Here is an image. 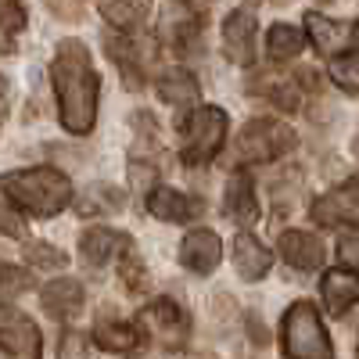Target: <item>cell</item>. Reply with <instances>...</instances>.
<instances>
[{
    "instance_id": "6da1fadb",
    "label": "cell",
    "mask_w": 359,
    "mask_h": 359,
    "mask_svg": "<svg viewBox=\"0 0 359 359\" xmlns=\"http://www.w3.org/2000/svg\"><path fill=\"white\" fill-rule=\"evenodd\" d=\"M50 79H54L62 126L76 137L90 133L97 123V86H101L94 62H90V50L79 40H62L54 50Z\"/></svg>"
},
{
    "instance_id": "7a4b0ae2",
    "label": "cell",
    "mask_w": 359,
    "mask_h": 359,
    "mask_svg": "<svg viewBox=\"0 0 359 359\" xmlns=\"http://www.w3.org/2000/svg\"><path fill=\"white\" fill-rule=\"evenodd\" d=\"M0 191H4L18 208H25L29 216L47 219L57 216L72 201V184L62 169L36 165V169H15L0 176Z\"/></svg>"
},
{
    "instance_id": "3957f363",
    "label": "cell",
    "mask_w": 359,
    "mask_h": 359,
    "mask_svg": "<svg viewBox=\"0 0 359 359\" xmlns=\"http://www.w3.org/2000/svg\"><path fill=\"white\" fill-rule=\"evenodd\" d=\"M280 345L287 359H334L331 334L313 302H294L280 320Z\"/></svg>"
},
{
    "instance_id": "277c9868",
    "label": "cell",
    "mask_w": 359,
    "mask_h": 359,
    "mask_svg": "<svg viewBox=\"0 0 359 359\" xmlns=\"http://www.w3.org/2000/svg\"><path fill=\"white\" fill-rule=\"evenodd\" d=\"M223 140H226V111L208 104L194 108L180 126V155H184L187 165H205L216 158Z\"/></svg>"
},
{
    "instance_id": "5b68a950",
    "label": "cell",
    "mask_w": 359,
    "mask_h": 359,
    "mask_svg": "<svg viewBox=\"0 0 359 359\" xmlns=\"http://www.w3.org/2000/svg\"><path fill=\"white\" fill-rule=\"evenodd\" d=\"M294 144H298L294 130L287 123H280V118H252L233 140V158L241 165H248V162H273V158L287 155Z\"/></svg>"
},
{
    "instance_id": "8992f818",
    "label": "cell",
    "mask_w": 359,
    "mask_h": 359,
    "mask_svg": "<svg viewBox=\"0 0 359 359\" xmlns=\"http://www.w3.org/2000/svg\"><path fill=\"white\" fill-rule=\"evenodd\" d=\"M140 327H144L147 338L165 345V348H180L191 334V320L172 298H155V302L140 313Z\"/></svg>"
},
{
    "instance_id": "52a82bcc",
    "label": "cell",
    "mask_w": 359,
    "mask_h": 359,
    "mask_svg": "<svg viewBox=\"0 0 359 359\" xmlns=\"http://www.w3.org/2000/svg\"><path fill=\"white\" fill-rule=\"evenodd\" d=\"M0 352L8 359H40L43 352L40 327L11 306H0Z\"/></svg>"
},
{
    "instance_id": "ba28073f",
    "label": "cell",
    "mask_w": 359,
    "mask_h": 359,
    "mask_svg": "<svg viewBox=\"0 0 359 359\" xmlns=\"http://www.w3.org/2000/svg\"><path fill=\"white\" fill-rule=\"evenodd\" d=\"M313 219L320 226H348L359 230V176H348L341 187L327 191L313 201Z\"/></svg>"
},
{
    "instance_id": "9c48e42d",
    "label": "cell",
    "mask_w": 359,
    "mask_h": 359,
    "mask_svg": "<svg viewBox=\"0 0 359 359\" xmlns=\"http://www.w3.org/2000/svg\"><path fill=\"white\" fill-rule=\"evenodd\" d=\"M201 25H205V18H201V11H198V8L184 4V0H180V4L172 0V4L162 11L158 36H162L169 47H176V50H191V47H198Z\"/></svg>"
},
{
    "instance_id": "30bf717a",
    "label": "cell",
    "mask_w": 359,
    "mask_h": 359,
    "mask_svg": "<svg viewBox=\"0 0 359 359\" xmlns=\"http://www.w3.org/2000/svg\"><path fill=\"white\" fill-rule=\"evenodd\" d=\"M223 54L241 69L255 65V15L252 11L241 8L223 22Z\"/></svg>"
},
{
    "instance_id": "8fae6325",
    "label": "cell",
    "mask_w": 359,
    "mask_h": 359,
    "mask_svg": "<svg viewBox=\"0 0 359 359\" xmlns=\"http://www.w3.org/2000/svg\"><path fill=\"white\" fill-rule=\"evenodd\" d=\"M219 259H223V241L212 230H191L184 237V245H180V262L198 277L212 273V269L219 266Z\"/></svg>"
},
{
    "instance_id": "7c38bea8",
    "label": "cell",
    "mask_w": 359,
    "mask_h": 359,
    "mask_svg": "<svg viewBox=\"0 0 359 359\" xmlns=\"http://www.w3.org/2000/svg\"><path fill=\"white\" fill-rule=\"evenodd\" d=\"M230 255H233V269L237 277L255 284L269 273V266H273V255H269V248L262 241H255L252 233H237L233 245H230Z\"/></svg>"
},
{
    "instance_id": "4fadbf2b",
    "label": "cell",
    "mask_w": 359,
    "mask_h": 359,
    "mask_svg": "<svg viewBox=\"0 0 359 359\" xmlns=\"http://www.w3.org/2000/svg\"><path fill=\"white\" fill-rule=\"evenodd\" d=\"M320 298L331 316H345L359 302V273H352V269H327L320 280Z\"/></svg>"
},
{
    "instance_id": "5bb4252c",
    "label": "cell",
    "mask_w": 359,
    "mask_h": 359,
    "mask_svg": "<svg viewBox=\"0 0 359 359\" xmlns=\"http://www.w3.org/2000/svg\"><path fill=\"white\" fill-rule=\"evenodd\" d=\"M147 212L162 223H191L201 216V201L198 198H187L172 187H155L147 194Z\"/></svg>"
},
{
    "instance_id": "9a60e30c",
    "label": "cell",
    "mask_w": 359,
    "mask_h": 359,
    "mask_svg": "<svg viewBox=\"0 0 359 359\" xmlns=\"http://www.w3.org/2000/svg\"><path fill=\"white\" fill-rule=\"evenodd\" d=\"M280 255L287 266L302 269V273H313V269L323 266V241L306 230H284L280 233Z\"/></svg>"
},
{
    "instance_id": "2e32d148",
    "label": "cell",
    "mask_w": 359,
    "mask_h": 359,
    "mask_svg": "<svg viewBox=\"0 0 359 359\" xmlns=\"http://www.w3.org/2000/svg\"><path fill=\"white\" fill-rule=\"evenodd\" d=\"M140 341H144V334L137 331L133 323H126V320H101L94 327V345L104 348V352H111V355L133 359L140 352Z\"/></svg>"
},
{
    "instance_id": "e0dca14e",
    "label": "cell",
    "mask_w": 359,
    "mask_h": 359,
    "mask_svg": "<svg viewBox=\"0 0 359 359\" xmlns=\"http://www.w3.org/2000/svg\"><path fill=\"white\" fill-rule=\"evenodd\" d=\"M226 216L237 226H252L259 219V198H255V184L248 172H233L226 184Z\"/></svg>"
},
{
    "instance_id": "ac0fdd59",
    "label": "cell",
    "mask_w": 359,
    "mask_h": 359,
    "mask_svg": "<svg viewBox=\"0 0 359 359\" xmlns=\"http://www.w3.org/2000/svg\"><path fill=\"white\" fill-rule=\"evenodd\" d=\"M40 302H43V309H47L54 320H72V316H79V309H83V284L72 280V277H57V280H50V284L43 287Z\"/></svg>"
},
{
    "instance_id": "d6986e66",
    "label": "cell",
    "mask_w": 359,
    "mask_h": 359,
    "mask_svg": "<svg viewBox=\"0 0 359 359\" xmlns=\"http://www.w3.org/2000/svg\"><path fill=\"white\" fill-rule=\"evenodd\" d=\"M126 241H130L126 233H115V230H108V226H90V230L79 237V255H83L86 266L101 269L115 252H123Z\"/></svg>"
},
{
    "instance_id": "ffe728a7",
    "label": "cell",
    "mask_w": 359,
    "mask_h": 359,
    "mask_svg": "<svg viewBox=\"0 0 359 359\" xmlns=\"http://www.w3.org/2000/svg\"><path fill=\"white\" fill-rule=\"evenodd\" d=\"M306 29H309V36H313L316 50L327 54V57H334V54H341V50L352 47V29L341 25V22L323 18V15H316V11L306 15Z\"/></svg>"
},
{
    "instance_id": "44dd1931",
    "label": "cell",
    "mask_w": 359,
    "mask_h": 359,
    "mask_svg": "<svg viewBox=\"0 0 359 359\" xmlns=\"http://www.w3.org/2000/svg\"><path fill=\"white\" fill-rule=\"evenodd\" d=\"M151 0H101V15L118 29V33H133L147 22Z\"/></svg>"
},
{
    "instance_id": "7402d4cb",
    "label": "cell",
    "mask_w": 359,
    "mask_h": 359,
    "mask_svg": "<svg viewBox=\"0 0 359 359\" xmlns=\"http://www.w3.org/2000/svg\"><path fill=\"white\" fill-rule=\"evenodd\" d=\"M306 47V36L298 33L294 25L287 22H277V25H269V33H266V57L269 62H291V57H298Z\"/></svg>"
},
{
    "instance_id": "603a6c76",
    "label": "cell",
    "mask_w": 359,
    "mask_h": 359,
    "mask_svg": "<svg viewBox=\"0 0 359 359\" xmlns=\"http://www.w3.org/2000/svg\"><path fill=\"white\" fill-rule=\"evenodd\" d=\"M158 97L165 104H176V108H187L194 104L198 97V79L187 72V69H169L158 76Z\"/></svg>"
},
{
    "instance_id": "cb8c5ba5",
    "label": "cell",
    "mask_w": 359,
    "mask_h": 359,
    "mask_svg": "<svg viewBox=\"0 0 359 359\" xmlns=\"http://www.w3.org/2000/svg\"><path fill=\"white\" fill-rule=\"evenodd\" d=\"M22 29H25V8L18 0H0V54H15Z\"/></svg>"
},
{
    "instance_id": "d4e9b609",
    "label": "cell",
    "mask_w": 359,
    "mask_h": 359,
    "mask_svg": "<svg viewBox=\"0 0 359 359\" xmlns=\"http://www.w3.org/2000/svg\"><path fill=\"white\" fill-rule=\"evenodd\" d=\"M331 79H334L341 90H348V94H359V47H348V50L334 54Z\"/></svg>"
},
{
    "instance_id": "484cf974",
    "label": "cell",
    "mask_w": 359,
    "mask_h": 359,
    "mask_svg": "<svg viewBox=\"0 0 359 359\" xmlns=\"http://www.w3.org/2000/svg\"><path fill=\"white\" fill-rule=\"evenodd\" d=\"M104 47H108V54L118 62V69L126 72V79L130 83H140V57L133 54V47H130V36H104Z\"/></svg>"
},
{
    "instance_id": "4316f807",
    "label": "cell",
    "mask_w": 359,
    "mask_h": 359,
    "mask_svg": "<svg viewBox=\"0 0 359 359\" xmlns=\"http://www.w3.org/2000/svg\"><path fill=\"white\" fill-rule=\"evenodd\" d=\"M118 277H123V284L130 287V291H144L147 287V269L140 266V255H137V248L126 241L123 245V259H118Z\"/></svg>"
},
{
    "instance_id": "83f0119b",
    "label": "cell",
    "mask_w": 359,
    "mask_h": 359,
    "mask_svg": "<svg viewBox=\"0 0 359 359\" xmlns=\"http://www.w3.org/2000/svg\"><path fill=\"white\" fill-rule=\"evenodd\" d=\"M266 97L273 101L284 111H298L302 108V90H298L291 79H277V83H266Z\"/></svg>"
},
{
    "instance_id": "f1b7e54d",
    "label": "cell",
    "mask_w": 359,
    "mask_h": 359,
    "mask_svg": "<svg viewBox=\"0 0 359 359\" xmlns=\"http://www.w3.org/2000/svg\"><path fill=\"white\" fill-rule=\"evenodd\" d=\"M25 259L33 262L36 269H62L65 266V252L54 248V245H43V241L25 245Z\"/></svg>"
},
{
    "instance_id": "f546056e",
    "label": "cell",
    "mask_w": 359,
    "mask_h": 359,
    "mask_svg": "<svg viewBox=\"0 0 359 359\" xmlns=\"http://www.w3.org/2000/svg\"><path fill=\"white\" fill-rule=\"evenodd\" d=\"M33 287V277L22 266H0V298H15Z\"/></svg>"
},
{
    "instance_id": "4dcf8cb0",
    "label": "cell",
    "mask_w": 359,
    "mask_h": 359,
    "mask_svg": "<svg viewBox=\"0 0 359 359\" xmlns=\"http://www.w3.org/2000/svg\"><path fill=\"white\" fill-rule=\"evenodd\" d=\"M57 359H90V338L83 331H65L57 341Z\"/></svg>"
},
{
    "instance_id": "1f68e13d",
    "label": "cell",
    "mask_w": 359,
    "mask_h": 359,
    "mask_svg": "<svg viewBox=\"0 0 359 359\" xmlns=\"http://www.w3.org/2000/svg\"><path fill=\"white\" fill-rule=\"evenodd\" d=\"M338 259L345 269H352V273H359V233H345L338 241Z\"/></svg>"
},
{
    "instance_id": "d6a6232c",
    "label": "cell",
    "mask_w": 359,
    "mask_h": 359,
    "mask_svg": "<svg viewBox=\"0 0 359 359\" xmlns=\"http://www.w3.org/2000/svg\"><path fill=\"white\" fill-rule=\"evenodd\" d=\"M0 233L4 237H25V219L8 205H0Z\"/></svg>"
},
{
    "instance_id": "836d02e7",
    "label": "cell",
    "mask_w": 359,
    "mask_h": 359,
    "mask_svg": "<svg viewBox=\"0 0 359 359\" xmlns=\"http://www.w3.org/2000/svg\"><path fill=\"white\" fill-rule=\"evenodd\" d=\"M47 4L57 11V15H62V18H79V0H47Z\"/></svg>"
},
{
    "instance_id": "e575fe53",
    "label": "cell",
    "mask_w": 359,
    "mask_h": 359,
    "mask_svg": "<svg viewBox=\"0 0 359 359\" xmlns=\"http://www.w3.org/2000/svg\"><path fill=\"white\" fill-rule=\"evenodd\" d=\"M248 334H252L255 345H266L269 341V334H266V327L259 323V316H248Z\"/></svg>"
},
{
    "instance_id": "d590c367",
    "label": "cell",
    "mask_w": 359,
    "mask_h": 359,
    "mask_svg": "<svg viewBox=\"0 0 359 359\" xmlns=\"http://www.w3.org/2000/svg\"><path fill=\"white\" fill-rule=\"evenodd\" d=\"M184 4H191V8L201 11V8H208V4H216V0H184Z\"/></svg>"
},
{
    "instance_id": "8d00e7d4",
    "label": "cell",
    "mask_w": 359,
    "mask_h": 359,
    "mask_svg": "<svg viewBox=\"0 0 359 359\" xmlns=\"http://www.w3.org/2000/svg\"><path fill=\"white\" fill-rule=\"evenodd\" d=\"M355 359H359V341H355Z\"/></svg>"
},
{
    "instance_id": "74e56055",
    "label": "cell",
    "mask_w": 359,
    "mask_h": 359,
    "mask_svg": "<svg viewBox=\"0 0 359 359\" xmlns=\"http://www.w3.org/2000/svg\"><path fill=\"white\" fill-rule=\"evenodd\" d=\"M320 4H327V0H320Z\"/></svg>"
},
{
    "instance_id": "f35d334b",
    "label": "cell",
    "mask_w": 359,
    "mask_h": 359,
    "mask_svg": "<svg viewBox=\"0 0 359 359\" xmlns=\"http://www.w3.org/2000/svg\"><path fill=\"white\" fill-rule=\"evenodd\" d=\"M277 4H280V0H277Z\"/></svg>"
}]
</instances>
